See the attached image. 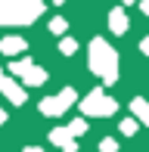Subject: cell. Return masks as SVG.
Segmentation results:
<instances>
[{"label":"cell","mask_w":149,"mask_h":152,"mask_svg":"<svg viewBox=\"0 0 149 152\" xmlns=\"http://www.w3.org/2000/svg\"><path fill=\"white\" fill-rule=\"evenodd\" d=\"M81 112H84L87 118H109V115L118 112V102L96 87V90H90L84 99H81Z\"/></svg>","instance_id":"3"},{"label":"cell","mask_w":149,"mask_h":152,"mask_svg":"<svg viewBox=\"0 0 149 152\" xmlns=\"http://www.w3.org/2000/svg\"><path fill=\"white\" fill-rule=\"evenodd\" d=\"M137 127H140V121H137V118H124V121L118 124V130H121L124 137H134V134H137Z\"/></svg>","instance_id":"12"},{"label":"cell","mask_w":149,"mask_h":152,"mask_svg":"<svg viewBox=\"0 0 149 152\" xmlns=\"http://www.w3.org/2000/svg\"><path fill=\"white\" fill-rule=\"evenodd\" d=\"M50 3H65V0H50Z\"/></svg>","instance_id":"23"},{"label":"cell","mask_w":149,"mask_h":152,"mask_svg":"<svg viewBox=\"0 0 149 152\" xmlns=\"http://www.w3.org/2000/svg\"><path fill=\"white\" fill-rule=\"evenodd\" d=\"M137 3H140V10H143L146 16H149V0H137Z\"/></svg>","instance_id":"19"},{"label":"cell","mask_w":149,"mask_h":152,"mask_svg":"<svg viewBox=\"0 0 149 152\" xmlns=\"http://www.w3.org/2000/svg\"><path fill=\"white\" fill-rule=\"evenodd\" d=\"M99 152H118V143L112 137H106V140H99Z\"/></svg>","instance_id":"16"},{"label":"cell","mask_w":149,"mask_h":152,"mask_svg":"<svg viewBox=\"0 0 149 152\" xmlns=\"http://www.w3.org/2000/svg\"><path fill=\"white\" fill-rule=\"evenodd\" d=\"M74 99H78V93H74V87H62L56 96H47V99H40V115H47V118H59V115H65L69 109L74 106Z\"/></svg>","instance_id":"4"},{"label":"cell","mask_w":149,"mask_h":152,"mask_svg":"<svg viewBox=\"0 0 149 152\" xmlns=\"http://www.w3.org/2000/svg\"><path fill=\"white\" fill-rule=\"evenodd\" d=\"M140 53H146V56H149V37L140 40Z\"/></svg>","instance_id":"18"},{"label":"cell","mask_w":149,"mask_h":152,"mask_svg":"<svg viewBox=\"0 0 149 152\" xmlns=\"http://www.w3.org/2000/svg\"><path fill=\"white\" fill-rule=\"evenodd\" d=\"M131 112H134V118H137L140 124H149V102L143 99V96L131 99Z\"/></svg>","instance_id":"9"},{"label":"cell","mask_w":149,"mask_h":152,"mask_svg":"<svg viewBox=\"0 0 149 152\" xmlns=\"http://www.w3.org/2000/svg\"><path fill=\"white\" fill-rule=\"evenodd\" d=\"M0 78H3V72H0Z\"/></svg>","instance_id":"24"},{"label":"cell","mask_w":149,"mask_h":152,"mask_svg":"<svg viewBox=\"0 0 149 152\" xmlns=\"http://www.w3.org/2000/svg\"><path fill=\"white\" fill-rule=\"evenodd\" d=\"M59 53H62V56H74V53H78V40L74 37H62L59 40Z\"/></svg>","instance_id":"11"},{"label":"cell","mask_w":149,"mask_h":152,"mask_svg":"<svg viewBox=\"0 0 149 152\" xmlns=\"http://www.w3.org/2000/svg\"><path fill=\"white\" fill-rule=\"evenodd\" d=\"M44 10V0H0V25H31Z\"/></svg>","instance_id":"2"},{"label":"cell","mask_w":149,"mask_h":152,"mask_svg":"<svg viewBox=\"0 0 149 152\" xmlns=\"http://www.w3.org/2000/svg\"><path fill=\"white\" fill-rule=\"evenodd\" d=\"M69 140H72L69 127H53V130H50V143H53V146H65Z\"/></svg>","instance_id":"10"},{"label":"cell","mask_w":149,"mask_h":152,"mask_svg":"<svg viewBox=\"0 0 149 152\" xmlns=\"http://www.w3.org/2000/svg\"><path fill=\"white\" fill-rule=\"evenodd\" d=\"M127 28H131V19H127L124 6H115V10L109 12V31L112 34H124Z\"/></svg>","instance_id":"7"},{"label":"cell","mask_w":149,"mask_h":152,"mask_svg":"<svg viewBox=\"0 0 149 152\" xmlns=\"http://www.w3.org/2000/svg\"><path fill=\"white\" fill-rule=\"evenodd\" d=\"M19 78H22V84H25V87H40V84L47 81V72H44L40 65H34V62H31V65L25 68Z\"/></svg>","instance_id":"8"},{"label":"cell","mask_w":149,"mask_h":152,"mask_svg":"<svg viewBox=\"0 0 149 152\" xmlns=\"http://www.w3.org/2000/svg\"><path fill=\"white\" fill-rule=\"evenodd\" d=\"M28 65H31V59H28V56H25V59H16V62H9V75H16V78H19V75H22Z\"/></svg>","instance_id":"14"},{"label":"cell","mask_w":149,"mask_h":152,"mask_svg":"<svg viewBox=\"0 0 149 152\" xmlns=\"http://www.w3.org/2000/svg\"><path fill=\"white\" fill-rule=\"evenodd\" d=\"M62 152H78V143H74V140H69V143L62 146Z\"/></svg>","instance_id":"17"},{"label":"cell","mask_w":149,"mask_h":152,"mask_svg":"<svg viewBox=\"0 0 149 152\" xmlns=\"http://www.w3.org/2000/svg\"><path fill=\"white\" fill-rule=\"evenodd\" d=\"M22 152H44V149H40V146H25Z\"/></svg>","instance_id":"20"},{"label":"cell","mask_w":149,"mask_h":152,"mask_svg":"<svg viewBox=\"0 0 149 152\" xmlns=\"http://www.w3.org/2000/svg\"><path fill=\"white\" fill-rule=\"evenodd\" d=\"M0 93H3L6 99L12 102V106H22V102H25V87L19 84V81L6 78V75H3V78H0Z\"/></svg>","instance_id":"5"},{"label":"cell","mask_w":149,"mask_h":152,"mask_svg":"<svg viewBox=\"0 0 149 152\" xmlns=\"http://www.w3.org/2000/svg\"><path fill=\"white\" fill-rule=\"evenodd\" d=\"M69 134H72V137L87 134V118H74V121H69Z\"/></svg>","instance_id":"13"},{"label":"cell","mask_w":149,"mask_h":152,"mask_svg":"<svg viewBox=\"0 0 149 152\" xmlns=\"http://www.w3.org/2000/svg\"><path fill=\"white\" fill-rule=\"evenodd\" d=\"M28 50V44H25V37H19V34H9V37H0V53L3 56H19V53Z\"/></svg>","instance_id":"6"},{"label":"cell","mask_w":149,"mask_h":152,"mask_svg":"<svg viewBox=\"0 0 149 152\" xmlns=\"http://www.w3.org/2000/svg\"><path fill=\"white\" fill-rule=\"evenodd\" d=\"M87 62H90V72L103 78V84H115V81H118V53H115L103 37L90 40Z\"/></svg>","instance_id":"1"},{"label":"cell","mask_w":149,"mask_h":152,"mask_svg":"<svg viewBox=\"0 0 149 152\" xmlns=\"http://www.w3.org/2000/svg\"><path fill=\"white\" fill-rule=\"evenodd\" d=\"M65 28H69V22H65L62 16H56V19H50V31H53V34H65Z\"/></svg>","instance_id":"15"},{"label":"cell","mask_w":149,"mask_h":152,"mask_svg":"<svg viewBox=\"0 0 149 152\" xmlns=\"http://www.w3.org/2000/svg\"><path fill=\"white\" fill-rule=\"evenodd\" d=\"M0 124H6V112H3V109H0Z\"/></svg>","instance_id":"21"},{"label":"cell","mask_w":149,"mask_h":152,"mask_svg":"<svg viewBox=\"0 0 149 152\" xmlns=\"http://www.w3.org/2000/svg\"><path fill=\"white\" fill-rule=\"evenodd\" d=\"M121 3H124V6H127V3H137V0H121Z\"/></svg>","instance_id":"22"}]
</instances>
